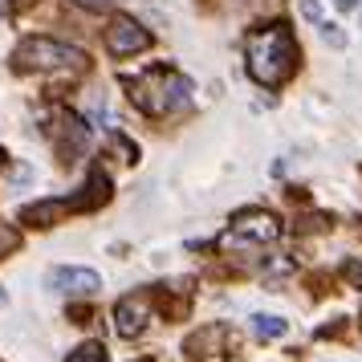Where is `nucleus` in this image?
Returning <instances> with one entry per match:
<instances>
[{
	"label": "nucleus",
	"mask_w": 362,
	"mask_h": 362,
	"mask_svg": "<svg viewBox=\"0 0 362 362\" xmlns=\"http://www.w3.org/2000/svg\"><path fill=\"white\" fill-rule=\"evenodd\" d=\"M297 49L293 41V29L285 25V21H273V25H261V29H252L245 41V62H248V78L257 86H269V90H277L293 78L297 69Z\"/></svg>",
	"instance_id": "obj_1"
},
{
	"label": "nucleus",
	"mask_w": 362,
	"mask_h": 362,
	"mask_svg": "<svg viewBox=\"0 0 362 362\" xmlns=\"http://www.w3.org/2000/svg\"><path fill=\"white\" fill-rule=\"evenodd\" d=\"M127 90H131V102L151 118H163L171 110H183L192 102V82L175 74V69L151 66L143 69L139 78H127Z\"/></svg>",
	"instance_id": "obj_2"
},
{
	"label": "nucleus",
	"mask_w": 362,
	"mask_h": 362,
	"mask_svg": "<svg viewBox=\"0 0 362 362\" xmlns=\"http://www.w3.org/2000/svg\"><path fill=\"white\" fill-rule=\"evenodd\" d=\"M13 66L21 74H78L90 66V57L66 41H53V37H25L13 53Z\"/></svg>",
	"instance_id": "obj_3"
},
{
	"label": "nucleus",
	"mask_w": 362,
	"mask_h": 362,
	"mask_svg": "<svg viewBox=\"0 0 362 362\" xmlns=\"http://www.w3.org/2000/svg\"><path fill=\"white\" fill-rule=\"evenodd\" d=\"M281 236V220L273 212H264V208H245V212H236L232 216V224L228 232L220 236V248H264V245H273Z\"/></svg>",
	"instance_id": "obj_4"
},
{
	"label": "nucleus",
	"mask_w": 362,
	"mask_h": 362,
	"mask_svg": "<svg viewBox=\"0 0 362 362\" xmlns=\"http://www.w3.org/2000/svg\"><path fill=\"white\" fill-rule=\"evenodd\" d=\"M106 49L115 57H134V53L151 49V33L134 17H115L106 25Z\"/></svg>",
	"instance_id": "obj_5"
},
{
	"label": "nucleus",
	"mask_w": 362,
	"mask_h": 362,
	"mask_svg": "<svg viewBox=\"0 0 362 362\" xmlns=\"http://www.w3.org/2000/svg\"><path fill=\"white\" fill-rule=\"evenodd\" d=\"M49 289L66 297H94L102 289V277L94 269H82V264H62L49 273Z\"/></svg>",
	"instance_id": "obj_6"
},
{
	"label": "nucleus",
	"mask_w": 362,
	"mask_h": 362,
	"mask_svg": "<svg viewBox=\"0 0 362 362\" xmlns=\"http://www.w3.org/2000/svg\"><path fill=\"white\" fill-rule=\"evenodd\" d=\"M151 322V293H131L115 305V329L118 338H139Z\"/></svg>",
	"instance_id": "obj_7"
},
{
	"label": "nucleus",
	"mask_w": 362,
	"mask_h": 362,
	"mask_svg": "<svg viewBox=\"0 0 362 362\" xmlns=\"http://www.w3.org/2000/svg\"><path fill=\"white\" fill-rule=\"evenodd\" d=\"M66 212H78V199H41V204H29V208L21 212V220L33 224V228H49V224H57Z\"/></svg>",
	"instance_id": "obj_8"
},
{
	"label": "nucleus",
	"mask_w": 362,
	"mask_h": 362,
	"mask_svg": "<svg viewBox=\"0 0 362 362\" xmlns=\"http://www.w3.org/2000/svg\"><path fill=\"white\" fill-rule=\"evenodd\" d=\"M220 338H224V329H220V326L204 329V334H196V338L187 342V354H192V358H212V354H216V342H220Z\"/></svg>",
	"instance_id": "obj_9"
},
{
	"label": "nucleus",
	"mask_w": 362,
	"mask_h": 362,
	"mask_svg": "<svg viewBox=\"0 0 362 362\" xmlns=\"http://www.w3.org/2000/svg\"><path fill=\"white\" fill-rule=\"evenodd\" d=\"M285 317H277V313H257V317H252V334H257V338H281V334H285Z\"/></svg>",
	"instance_id": "obj_10"
},
{
	"label": "nucleus",
	"mask_w": 362,
	"mask_h": 362,
	"mask_svg": "<svg viewBox=\"0 0 362 362\" xmlns=\"http://www.w3.org/2000/svg\"><path fill=\"white\" fill-rule=\"evenodd\" d=\"M66 362H110L106 358V350H102V342H82L74 354H69Z\"/></svg>",
	"instance_id": "obj_11"
},
{
	"label": "nucleus",
	"mask_w": 362,
	"mask_h": 362,
	"mask_svg": "<svg viewBox=\"0 0 362 362\" xmlns=\"http://www.w3.org/2000/svg\"><path fill=\"white\" fill-rule=\"evenodd\" d=\"M322 41H326V45H334V49H346L342 25H334V21H322Z\"/></svg>",
	"instance_id": "obj_12"
},
{
	"label": "nucleus",
	"mask_w": 362,
	"mask_h": 362,
	"mask_svg": "<svg viewBox=\"0 0 362 362\" xmlns=\"http://www.w3.org/2000/svg\"><path fill=\"white\" fill-rule=\"evenodd\" d=\"M17 245H21V236L13 228H4V224H0V257H4V252H13Z\"/></svg>",
	"instance_id": "obj_13"
},
{
	"label": "nucleus",
	"mask_w": 362,
	"mask_h": 362,
	"mask_svg": "<svg viewBox=\"0 0 362 362\" xmlns=\"http://www.w3.org/2000/svg\"><path fill=\"white\" fill-rule=\"evenodd\" d=\"M301 17L305 21H322V4H317V0H301Z\"/></svg>",
	"instance_id": "obj_14"
},
{
	"label": "nucleus",
	"mask_w": 362,
	"mask_h": 362,
	"mask_svg": "<svg viewBox=\"0 0 362 362\" xmlns=\"http://www.w3.org/2000/svg\"><path fill=\"white\" fill-rule=\"evenodd\" d=\"M346 277H350V285H362V261H350V264H346Z\"/></svg>",
	"instance_id": "obj_15"
},
{
	"label": "nucleus",
	"mask_w": 362,
	"mask_h": 362,
	"mask_svg": "<svg viewBox=\"0 0 362 362\" xmlns=\"http://www.w3.org/2000/svg\"><path fill=\"white\" fill-rule=\"evenodd\" d=\"M74 4H82V8H90V13H98V8L110 4V0H74Z\"/></svg>",
	"instance_id": "obj_16"
},
{
	"label": "nucleus",
	"mask_w": 362,
	"mask_h": 362,
	"mask_svg": "<svg viewBox=\"0 0 362 362\" xmlns=\"http://www.w3.org/2000/svg\"><path fill=\"white\" fill-rule=\"evenodd\" d=\"M354 4H358V0H338V8H354Z\"/></svg>",
	"instance_id": "obj_17"
},
{
	"label": "nucleus",
	"mask_w": 362,
	"mask_h": 362,
	"mask_svg": "<svg viewBox=\"0 0 362 362\" xmlns=\"http://www.w3.org/2000/svg\"><path fill=\"white\" fill-rule=\"evenodd\" d=\"M13 4H29V0H13Z\"/></svg>",
	"instance_id": "obj_18"
},
{
	"label": "nucleus",
	"mask_w": 362,
	"mask_h": 362,
	"mask_svg": "<svg viewBox=\"0 0 362 362\" xmlns=\"http://www.w3.org/2000/svg\"><path fill=\"white\" fill-rule=\"evenodd\" d=\"M0 163H4V151H0Z\"/></svg>",
	"instance_id": "obj_19"
}]
</instances>
